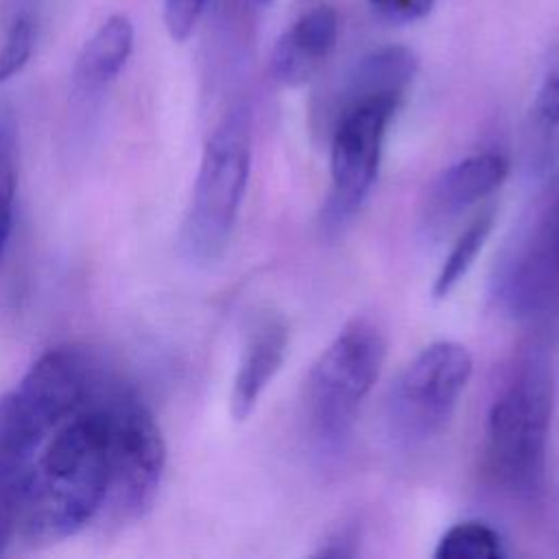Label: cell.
I'll use <instances>...</instances> for the list:
<instances>
[{
	"label": "cell",
	"instance_id": "1",
	"mask_svg": "<svg viewBox=\"0 0 559 559\" xmlns=\"http://www.w3.org/2000/svg\"><path fill=\"white\" fill-rule=\"evenodd\" d=\"M552 408V367L542 352H531L496 395L485 426L487 474L509 496L542 493Z\"/></svg>",
	"mask_w": 559,
	"mask_h": 559
},
{
	"label": "cell",
	"instance_id": "2",
	"mask_svg": "<svg viewBox=\"0 0 559 559\" xmlns=\"http://www.w3.org/2000/svg\"><path fill=\"white\" fill-rule=\"evenodd\" d=\"M251 173V120L231 109L205 140L190 203L179 229V249L192 264L207 266L229 247Z\"/></svg>",
	"mask_w": 559,
	"mask_h": 559
},
{
	"label": "cell",
	"instance_id": "3",
	"mask_svg": "<svg viewBox=\"0 0 559 559\" xmlns=\"http://www.w3.org/2000/svg\"><path fill=\"white\" fill-rule=\"evenodd\" d=\"M386 358V336L367 317L347 321L317 356L304 380V417L314 441L338 450L371 393Z\"/></svg>",
	"mask_w": 559,
	"mask_h": 559
},
{
	"label": "cell",
	"instance_id": "4",
	"mask_svg": "<svg viewBox=\"0 0 559 559\" xmlns=\"http://www.w3.org/2000/svg\"><path fill=\"white\" fill-rule=\"evenodd\" d=\"M493 295L515 321L535 323L559 314V166L504 249Z\"/></svg>",
	"mask_w": 559,
	"mask_h": 559
},
{
	"label": "cell",
	"instance_id": "5",
	"mask_svg": "<svg viewBox=\"0 0 559 559\" xmlns=\"http://www.w3.org/2000/svg\"><path fill=\"white\" fill-rule=\"evenodd\" d=\"M474 371L469 349L456 341L426 345L393 380L384 400L386 435L402 448L430 441L450 421Z\"/></svg>",
	"mask_w": 559,
	"mask_h": 559
},
{
	"label": "cell",
	"instance_id": "6",
	"mask_svg": "<svg viewBox=\"0 0 559 559\" xmlns=\"http://www.w3.org/2000/svg\"><path fill=\"white\" fill-rule=\"evenodd\" d=\"M402 94H369L338 105L330 140V194L321 210L323 229L343 227L367 201L380 170L384 138Z\"/></svg>",
	"mask_w": 559,
	"mask_h": 559
},
{
	"label": "cell",
	"instance_id": "7",
	"mask_svg": "<svg viewBox=\"0 0 559 559\" xmlns=\"http://www.w3.org/2000/svg\"><path fill=\"white\" fill-rule=\"evenodd\" d=\"M166 443L151 408L129 391H111L109 489L105 507L118 518L146 513L159 491Z\"/></svg>",
	"mask_w": 559,
	"mask_h": 559
},
{
	"label": "cell",
	"instance_id": "8",
	"mask_svg": "<svg viewBox=\"0 0 559 559\" xmlns=\"http://www.w3.org/2000/svg\"><path fill=\"white\" fill-rule=\"evenodd\" d=\"M87 358L72 347L41 354L13 391L0 397V408L24 439L41 448L66 417H70L92 389Z\"/></svg>",
	"mask_w": 559,
	"mask_h": 559
},
{
	"label": "cell",
	"instance_id": "9",
	"mask_svg": "<svg viewBox=\"0 0 559 559\" xmlns=\"http://www.w3.org/2000/svg\"><path fill=\"white\" fill-rule=\"evenodd\" d=\"M509 157L496 151L474 153L454 162L430 183L426 192L421 207L424 227L432 231L456 221L465 210L498 190L509 177Z\"/></svg>",
	"mask_w": 559,
	"mask_h": 559
},
{
	"label": "cell",
	"instance_id": "10",
	"mask_svg": "<svg viewBox=\"0 0 559 559\" xmlns=\"http://www.w3.org/2000/svg\"><path fill=\"white\" fill-rule=\"evenodd\" d=\"M338 39V15L330 4L301 13L275 41L269 70L284 87L306 85L330 59Z\"/></svg>",
	"mask_w": 559,
	"mask_h": 559
},
{
	"label": "cell",
	"instance_id": "11",
	"mask_svg": "<svg viewBox=\"0 0 559 559\" xmlns=\"http://www.w3.org/2000/svg\"><path fill=\"white\" fill-rule=\"evenodd\" d=\"M288 347V328L280 317H264L251 332L231 380L229 413L234 421H245L269 382L280 371Z\"/></svg>",
	"mask_w": 559,
	"mask_h": 559
},
{
	"label": "cell",
	"instance_id": "12",
	"mask_svg": "<svg viewBox=\"0 0 559 559\" xmlns=\"http://www.w3.org/2000/svg\"><path fill=\"white\" fill-rule=\"evenodd\" d=\"M524 162L535 175L559 166V46L544 66L524 120Z\"/></svg>",
	"mask_w": 559,
	"mask_h": 559
},
{
	"label": "cell",
	"instance_id": "13",
	"mask_svg": "<svg viewBox=\"0 0 559 559\" xmlns=\"http://www.w3.org/2000/svg\"><path fill=\"white\" fill-rule=\"evenodd\" d=\"M133 22L124 13L109 15L83 44L72 70V83L81 94L107 87L124 68L133 50Z\"/></svg>",
	"mask_w": 559,
	"mask_h": 559
},
{
	"label": "cell",
	"instance_id": "14",
	"mask_svg": "<svg viewBox=\"0 0 559 559\" xmlns=\"http://www.w3.org/2000/svg\"><path fill=\"white\" fill-rule=\"evenodd\" d=\"M493 223H496V210L489 207V210H483L463 229V234L452 245L450 253L445 255V260L435 277V284H432L435 299H445L456 288V284L467 275V271L476 262L480 249L485 247V242L493 229Z\"/></svg>",
	"mask_w": 559,
	"mask_h": 559
},
{
	"label": "cell",
	"instance_id": "15",
	"mask_svg": "<svg viewBox=\"0 0 559 559\" xmlns=\"http://www.w3.org/2000/svg\"><path fill=\"white\" fill-rule=\"evenodd\" d=\"M437 559H502V539L489 524L465 520L452 524L435 548Z\"/></svg>",
	"mask_w": 559,
	"mask_h": 559
},
{
	"label": "cell",
	"instance_id": "16",
	"mask_svg": "<svg viewBox=\"0 0 559 559\" xmlns=\"http://www.w3.org/2000/svg\"><path fill=\"white\" fill-rule=\"evenodd\" d=\"M15 124L9 114H0V260L13 227V201H15Z\"/></svg>",
	"mask_w": 559,
	"mask_h": 559
},
{
	"label": "cell",
	"instance_id": "17",
	"mask_svg": "<svg viewBox=\"0 0 559 559\" xmlns=\"http://www.w3.org/2000/svg\"><path fill=\"white\" fill-rule=\"evenodd\" d=\"M33 465H0V555L20 528Z\"/></svg>",
	"mask_w": 559,
	"mask_h": 559
},
{
	"label": "cell",
	"instance_id": "18",
	"mask_svg": "<svg viewBox=\"0 0 559 559\" xmlns=\"http://www.w3.org/2000/svg\"><path fill=\"white\" fill-rule=\"evenodd\" d=\"M35 48V22L28 13L17 15L0 46V83L13 79L24 70Z\"/></svg>",
	"mask_w": 559,
	"mask_h": 559
},
{
	"label": "cell",
	"instance_id": "19",
	"mask_svg": "<svg viewBox=\"0 0 559 559\" xmlns=\"http://www.w3.org/2000/svg\"><path fill=\"white\" fill-rule=\"evenodd\" d=\"M205 0H164V26L173 41H186L203 13Z\"/></svg>",
	"mask_w": 559,
	"mask_h": 559
},
{
	"label": "cell",
	"instance_id": "20",
	"mask_svg": "<svg viewBox=\"0 0 559 559\" xmlns=\"http://www.w3.org/2000/svg\"><path fill=\"white\" fill-rule=\"evenodd\" d=\"M437 0H369L373 13L389 24H413L424 20Z\"/></svg>",
	"mask_w": 559,
	"mask_h": 559
},
{
	"label": "cell",
	"instance_id": "21",
	"mask_svg": "<svg viewBox=\"0 0 559 559\" xmlns=\"http://www.w3.org/2000/svg\"><path fill=\"white\" fill-rule=\"evenodd\" d=\"M352 544H354V539L343 531L336 537H332L325 548L317 550V557H352L354 555Z\"/></svg>",
	"mask_w": 559,
	"mask_h": 559
},
{
	"label": "cell",
	"instance_id": "22",
	"mask_svg": "<svg viewBox=\"0 0 559 559\" xmlns=\"http://www.w3.org/2000/svg\"><path fill=\"white\" fill-rule=\"evenodd\" d=\"M260 2H273V0H260Z\"/></svg>",
	"mask_w": 559,
	"mask_h": 559
}]
</instances>
